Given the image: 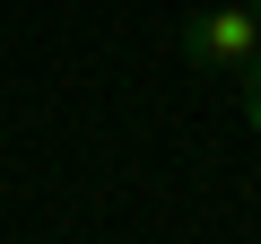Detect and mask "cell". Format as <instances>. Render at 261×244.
Wrapping results in <instances>:
<instances>
[{
  "instance_id": "cell-1",
  "label": "cell",
  "mask_w": 261,
  "mask_h": 244,
  "mask_svg": "<svg viewBox=\"0 0 261 244\" xmlns=\"http://www.w3.org/2000/svg\"><path fill=\"white\" fill-rule=\"evenodd\" d=\"M174 44H183V61L200 79H244L252 53H261V18H252V0H209V9L183 18Z\"/></svg>"
},
{
  "instance_id": "cell-2",
  "label": "cell",
  "mask_w": 261,
  "mask_h": 244,
  "mask_svg": "<svg viewBox=\"0 0 261 244\" xmlns=\"http://www.w3.org/2000/svg\"><path fill=\"white\" fill-rule=\"evenodd\" d=\"M235 96H244V122H252V131H261V53H252V70L235 79Z\"/></svg>"
},
{
  "instance_id": "cell-3",
  "label": "cell",
  "mask_w": 261,
  "mask_h": 244,
  "mask_svg": "<svg viewBox=\"0 0 261 244\" xmlns=\"http://www.w3.org/2000/svg\"><path fill=\"white\" fill-rule=\"evenodd\" d=\"M252 18H261V0H252Z\"/></svg>"
}]
</instances>
